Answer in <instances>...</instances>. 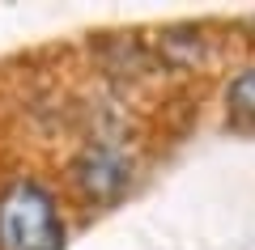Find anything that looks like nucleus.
Wrapping results in <instances>:
<instances>
[{
    "instance_id": "1",
    "label": "nucleus",
    "mask_w": 255,
    "mask_h": 250,
    "mask_svg": "<svg viewBox=\"0 0 255 250\" xmlns=\"http://www.w3.org/2000/svg\"><path fill=\"white\" fill-rule=\"evenodd\" d=\"M64 216L51 187L17 174L0 187V250H60Z\"/></svg>"
},
{
    "instance_id": "2",
    "label": "nucleus",
    "mask_w": 255,
    "mask_h": 250,
    "mask_svg": "<svg viewBox=\"0 0 255 250\" xmlns=\"http://www.w3.org/2000/svg\"><path fill=\"white\" fill-rule=\"evenodd\" d=\"M136 182V157L128 144L111 140H85L68 157V187L90 208H111L132 191Z\"/></svg>"
},
{
    "instance_id": "3",
    "label": "nucleus",
    "mask_w": 255,
    "mask_h": 250,
    "mask_svg": "<svg viewBox=\"0 0 255 250\" xmlns=\"http://www.w3.org/2000/svg\"><path fill=\"white\" fill-rule=\"evenodd\" d=\"M90 55L102 68V77H111V81H145L153 72H162L153 47L136 34H98L90 43Z\"/></svg>"
},
{
    "instance_id": "4",
    "label": "nucleus",
    "mask_w": 255,
    "mask_h": 250,
    "mask_svg": "<svg viewBox=\"0 0 255 250\" xmlns=\"http://www.w3.org/2000/svg\"><path fill=\"white\" fill-rule=\"evenodd\" d=\"M149 47H153L162 72H166V68L191 72V68H200V64L209 60V38H204L200 26H162Z\"/></svg>"
},
{
    "instance_id": "5",
    "label": "nucleus",
    "mask_w": 255,
    "mask_h": 250,
    "mask_svg": "<svg viewBox=\"0 0 255 250\" xmlns=\"http://www.w3.org/2000/svg\"><path fill=\"white\" fill-rule=\"evenodd\" d=\"M226 110L234 123H255V64L234 72V81L226 85Z\"/></svg>"
}]
</instances>
